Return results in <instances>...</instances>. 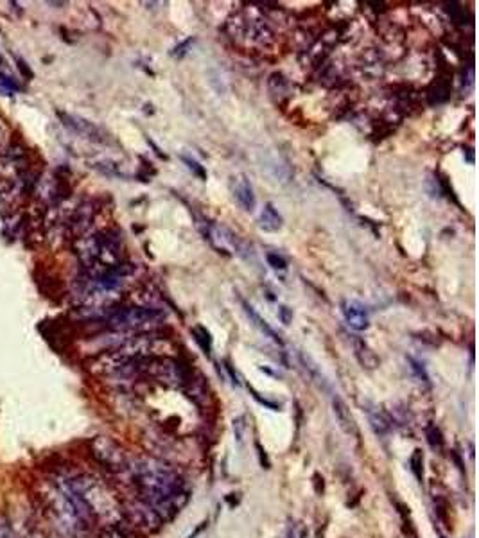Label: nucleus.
Listing matches in <instances>:
<instances>
[{"label": "nucleus", "mask_w": 479, "mask_h": 538, "mask_svg": "<svg viewBox=\"0 0 479 538\" xmlns=\"http://www.w3.org/2000/svg\"><path fill=\"white\" fill-rule=\"evenodd\" d=\"M129 469L133 470V478L140 488V499L161 520L178 515L189 501L180 475L160 461L144 460Z\"/></svg>", "instance_id": "nucleus-1"}, {"label": "nucleus", "mask_w": 479, "mask_h": 538, "mask_svg": "<svg viewBox=\"0 0 479 538\" xmlns=\"http://www.w3.org/2000/svg\"><path fill=\"white\" fill-rule=\"evenodd\" d=\"M29 167L25 166V151L11 146L0 157V198L13 199L27 189Z\"/></svg>", "instance_id": "nucleus-2"}, {"label": "nucleus", "mask_w": 479, "mask_h": 538, "mask_svg": "<svg viewBox=\"0 0 479 538\" xmlns=\"http://www.w3.org/2000/svg\"><path fill=\"white\" fill-rule=\"evenodd\" d=\"M74 492L87 502V506L93 513V517H111L115 513V499L111 497L107 486L97 481L92 475H76V478L65 479Z\"/></svg>", "instance_id": "nucleus-3"}, {"label": "nucleus", "mask_w": 479, "mask_h": 538, "mask_svg": "<svg viewBox=\"0 0 479 538\" xmlns=\"http://www.w3.org/2000/svg\"><path fill=\"white\" fill-rule=\"evenodd\" d=\"M161 317H164V313H160L158 309L128 307L113 311L107 317V323L111 328H117V330H128V328H137L149 325V323H157Z\"/></svg>", "instance_id": "nucleus-4"}, {"label": "nucleus", "mask_w": 479, "mask_h": 538, "mask_svg": "<svg viewBox=\"0 0 479 538\" xmlns=\"http://www.w3.org/2000/svg\"><path fill=\"white\" fill-rule=\"evenodd\" d=\"M92 456L104 469L115 472V474L126 472L129 469L124 452L120 451V447L115 442H111L110 438H96L92 442Z\"/></svg>", "instance_id": "nucleus-5"}, {"label": "nucleus", "mask_w": 479, "mask_h": 538, "mask_svg": "<svg viewBox=\"0 0 479 538\" xmlns=\"http://www.w3.org/2000/svg\"><path fill=\"white\" fill-rule=\"evenodd\" d=\"M230 190L234 194L235 201L239 203L241 208L246 212H254L257 199H255L254 187L249 183V179L246 175H235L230 179Z\"/></svg>", "instance_id": "nucleus-6"}, {"label": "nucleus", "mask_w": 479, "mask_h": 538, "mask_svg": "<svg viewBox=\"0 0 479 538\" xmlns=\"http://www.w3.org/2000/svg\"><path fill=\"white\" fill-rule=\"evenodd\" d=\"M341 313L345 317L346 325L354 330H366L370 327L368 320V311L359 302H354V300H345L341 304Z\"/></svg>", "instance_id": "nucleus-7"}, {"label": "nucleus", "mask_w": 479, "mask_h": 538, "mask_svg": "<svg viewBox=\"0 0 479 538\" xmlns=\"http://www.w3.org/2000/svg\"><path fill=\"white\" fill-rule=\"evenodd\" d=\"M60 115L61 119L65 120V124L69 126L70 129H74L76 133L83 135L85 138L92 140V142H99V144L107 142V135H104V131H102L101 128H97L96 124H92V122H88V120L85 119H79V117L63 115V113H60Z\"/></svg>", "instance_id": "nucleus-8"}, {"label": "nucleus", "mask_w": 479, "mask_h": 538, "mask_svg": "<svg viewBox=\"0 0 479 538\" xmlns=\"http://www.w3.org/2000/svg\"><path fill=\"white\" fill-rule=\"evenodd\" d=\"M155 375L160 379L161 382H167V384H181L185 382V372L181 370V366L175 361H160V363H155Z\"/></svg>", "instance_id": "nucleus-9"}, {"label": "nucleus", "mask_w": 479, "mask_h": 538, "mask_svg": "<svg viewBox=\"0 0 479 538\" xmlns=\"http://www.w3.org/2000/svg\"><path fill=\"white\" fill-rule=\"evenodd\" d=\"M129 513H131V517H133L140 526H144V528H157L161 522L160 517H158L157 513L151 510V506H148L142 499H139L135 504L129 506Z\"/></svg>", "instance_id": "nucleus-10"}, {"label": "nucleus", "mask_w": 479, "mask_h": 538, "mask_svg": "<svg viewBox=\"0 0 479 538\" xmlns=\"http://www.w3.org/2000/svg\"><path fill=\"white\" fill-rule=\"evenodd\" d=\"M332 407H334V414H336L339 427L343 429L346 434H357L354 416H352L350 410L346 407V404L341 401L339 396H334V399H332Z\"/></svg>", "instance_id": "nucleus-11"}, {"label": "nucleus", "mask_w": 479, "mask_h": 538, "mask_svg": "<svg viewBox=\"0 0 479 538\" xmlns=\"http://www.w3.org/2000/svg\"><path fill=\"white\" fill-rule=\"evenodd\" d=\"M284 226V219L278 210L273 207V203H266L258 216V228L264 232H278Z\"/></svg>", "instance_id": "nucleus-12"}, {"label": "nucleus", "mask_w": 479, "mask_h": 538, "mask_svg": "<svg viewBox=\"0 0 479 538\" xmlns=\"http://www.w3.org/2000/svg\"><path fill=\"white\" fill-rule=\"evenodd\" d=\"M241 304H243V309H245V313H246V316H248L249 323H254V327L258 328V330L263 332L264 336L269 337V339H273V341H275V343H278V345H280V343H282L280 337H278L277 332L273 330V328L269 327V325H267L266 320H263V317H260V314H258L257 311H255V309L252 307V305H249L248 302H246V300H241Z\"/></svg>", "instance_id": "nucleus-13"}, {"label": "nucleus", "mask_w": 479, "mask_h": 538, "mask_svg": "<svg viewBox=\"0 0 479 538\" xmlns=\"http://www.w3.org/2000/svg\"><path fill=\"white\" fill-rule=\"evenodd\" d=\"M354 354L355 357H357V361H359L361 366L366 370L377 368L379 363H381L377 355H375V352H373L363 339H354Z\"/></svg>", "instance_id": "nucleus-14"}, {"label": "nucleus", "mask_w": 479, "mask_h": 538, "mask_svg": "<svg viewBox=\"0 0 479 538\" xmlns=\"http://www.w3.org/2000/svg\"><path fill=\"white\" fill-rule=\"evenodd\" d=\"M368 420H370V423H372V429L375 431V434H379V436H383V434L390 433V429H392L390 418H388L383 411L368 410Z\"/></svg>", "instance_id": "nucleus-15"}, {"label": "nucleus", "mask_w": 479, "mask_h": 538, "mask_svg": "<svg viewBox=\"0 0 479 538\" xmlns=\"http://www.w3.org/2000/svg\"><path fill=\"white\" fill-rule=\"evenodd\" d=\"M192 336H194V341L199 345V348H201L207 355H210V350H212V337H210V332H208L205 327H201V325H198V327L192 328Z\"/></svg>", "instance_id": "nucleus-16"}, {"label": "nucleus", "mask_w": 479, "mask_h": 538, "mask_svg": "<svg viewBox=\"0 0 479 538\" xmlns=\"http://www.w3.org/2000/svg\"><path fill=\"white\" fill-rule=\"evenodd\" d=\"M425 436H427V442L429 445L433 447L434 451H442L443 449V438H442V433L438 431L434 425H429L427 429H425Z\"/></svg>", "instance_id": "nucleus-17"}, {"label": "nucleus", "mask_w": 479, "mask_h": 538, "mask_svg": "<svg viewBox=\"0 0 479 538\" xmlns=\"http://www.w3.org/2000/svg\"><path fill=\"white\" fill-rule=\"evenodd\" d=\"M101 538H128L126 531L120 526L117 524H108L107 528L102 529Z\"/></svg>", "instance_id": "nucleus-18"}, {"label": "nucleus", "mask_w": 479, "mask_h": 538, "mask_svg": "<svg viewBox=\"0 0 479 538\" xmlns=\"http://www.w3.org/2000/svg\"><path fill=\"white\" fill-rule=\"evenodd\" d=\"M266 260L267 264L273 267V269H280V271H284L287 267V262H286V258L280 257L278 254H267L266 255Z\"/></svg>", "instance_id": "nucleus-19"}, {"label": "nucleus", "mask_w": 479, "mask_h": 538, "mask_svg": "<svg viewBox=\"0 0 479 538\" xmlns=\"http://www.w3.org/2000/svg\"><path fill=\"white\" fill-rule=\"evenodd\" d=\"M408 361H410L411 370H413V373H415L416 377H419V381L420 382H425V384H429V377H427V373H425L424 366H422V364H420L419 361H415V359H413V357H410V359H408Z\"/></svg>", "instance_id": "nucleus-20"}, {"label": "nucleus", "mask_w": 479, "mask_h": 538, "mask_svg": "<svg viewBox=\"0 0 479 538\" xmlns=\"http://www.w3.org/2000/svg\"><path fill=\"white\" fill-rule=\"evenodd\" d=\"M245 433H246V423H245V416H239V418L234 420V434L235 440L239 443H243L245 440Z\"/></svg>", "instance_id": "nucleus-21"}, {"label": "nucleus", "mask_w": 479, "mask_h": 538, "mask_svg": "<svg viewBox=\"0 0 479 538\" xmlns=\"http://www.w3.org/2000/svg\"><path fill=\"white\" fill-rule=\"evenodd\" d=\"M181 160H183L185 164H187V167H189L190 170H194V175H198L201 179L207 178V172H205V169H203V167L199 166L198 161L192 160V158H187V157H181Z\"/></svg>", "instance_id": "nucleus-22"}, {"label": "nucleus", "mask_w": 479, "mask_h": 538, "mask_svg": "<svg viewBox=\"0 0 479 538\" xmlns=\"http://www.w3.org/2000/svg\"><path fill=\"white\" fill-rule=\"evenodd\" d=\"M278 317H280V322L284 323V325H291V322H293V311H291L287 305H280V307H278Z\"/></svg>", "instance_id": "nucleus-23"}, {"label": "nucleus", "mask_w": 479, "mask_h": 538, "mask_svg": "<svg viewBox=\"0 0 479 538\" xmlns=\"http://www.w3.org/2000/svg\"><path fill=\"white\" fill-rule=\"evenodd\" d=\"M0 538H16L14 537L13 528L5 519H0Z\"/></svg>", "instance_id": "nucleus-24"}, {"label": "nucleus", "mask_w": 479, "mask_h": 538, "mask_svg": "<svg viewBox=\"0 0 479 538\" xmlns=\"http://www.w3.org/2000/svg\"><path fill=\"white\" fill-rule=\"evenodd\" d=\"M411 464H413V467H411V470L415 472L416 478L422 479V474L419 472V467L422 464V454H420V451H415V454H413V458H411Z\"/></svg>", "instance_id": "nucleus-25"}, {"label": "nucleus", "mask_w": 479, "mask_h": 538, "mask_svg": "<svg viewBox=\"0 0 479 538\" xmlns=\"http://www.w3.org/2000/svg\"><path fill=\"white\" fill-rule=\"evenodd\" d=\"M190 43H192V40H185V42L181 43L180 47H176V49H175V52H172V54H175V56H178V58H181V56H183L185 52H187V51H185V49H187V47H189Z\"/></svg>", "instance_id": "nucleus-26"}, {"label": "nucleus", "mask_w": 479, "mask_h": 538, "mask_svg": "<svg viewBox=\"0 0 479 538\" xmlns=\"http://www.w3.org/2000/svg\"><path fill=\"white\" fill-rule=\"evenodd\" d=\"M25 538H45L42 533H38V531H32V533H29Z\"/></svg>", "instance_id": "nucleus-27"}]
</instances>
